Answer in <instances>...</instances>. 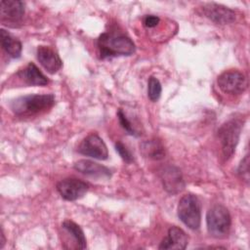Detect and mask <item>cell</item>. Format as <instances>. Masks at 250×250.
<instances>
[{
    "instance_id": "obj_1",
    "label": "cell",
    "mask_w": 250,
    "mask_h": 250,
    "mask_svg": "<svg viewBox=\"0 0 250 250\" xmlns=\"http://www.w3.org/2000/svg\"><path fill=\"white\" fill-rule=\"evenodd\" d=\"M97 46L101 59L131 56L136 51V45L129 36L115 31L102 33L97 39Z\"/></svg>"
},
{
    "instance_id": "obj_2",
    "label": "cell",
    "mask_w": 250,
    "mask_h": 250,
    "mask_svg": "<svg viewBox=\"0 0 250 250\" xmlns=\"http://www.w3.org/2000/svg\"><path fill=\"white\" fill-rule=\"evenodd\" d=\"M55 104L53 94H31L19 97L10 103L12 112L20 117H30L45 112Z\"/></svg>"
},
{
    "instance_id": "obj_3",
    "label": "cell",
    "mask_w": 250,
    "mask_h": 250,
    "mask_svg": "<svg viewBox=\"0 0 250 250\" xmlns=\"http://www.w3.org/2000/svg\"><path fill=\"white\" fill-rule=\"evenodd\" d=\"M206 225L211 236L216 238L226 237L231 225V218L228 208L221 204L212 206L206 214Z\"/></svg>"
},
{
    "instance_id": "obj_4",
    "label": "cell",
    "mask_w": 250,
    "mask_h": 250,
    "mask_svg": "<svg viewBox=\"0 0 250 250\" xmlns=\"http://www.w3.org/2000/svg\"><path fill=\"white\" fill-rule=\"evenodd\" d=\"M178 217L188 229L196 230L201 223V204L198 197L192 193L182 196L178 204Z\"/></svg>"
},
{
    "instance_id": "obj_5",
    "label": "cell",
    "mask_w": 250,
    "mask_h": 250,
    "mask_svg": "<svg viewBox=\"0 0 250 250\" xmlns=\"http://www.w3.org/2000/svg\"><path fill=\"white\" fill-rule=\"evenodd\" d=\"M243 122L238 118H231L221 125L218 130V137L222 146V152L226 159L230 158L239 141Z\"/></svg>"
},
{
    "instance_id": "obj_6",
    "label": "cell",
    "mask_w": 250,
    "mask_h": 250,
    "mask_svg": "<svg viewBox=\"0 0 250 250\" xmlns=\"http://www.w3.org/2000/svg\"><path fill=\"white\" fill-rule=\"evenodd\" d=\"M219 88L226 94L240 95L248 87L246 76L237 69L226 70L218 76Z\"/></svg>"
},
{
    "instance_id": "obj_7",
    "label": "cell",
    "mask_w": 250,
    "mask_h": 250,
    "mask_svg": "<svg viewBox=\"0 0 250 250\" xmlns=\"http://www.w3.org/2000/svg\"><path fill=\"white\" fill-rule=\"evenodd\" d=\"M77 151L85 156L94 159L105 160L108 158V150L104 140L96 133L85 137L77 147Z\"/></svg>"
},
{
    "instance_id": "obj_8",
    "label": "cell",
    "mask_w": 250,
    "mask_h": 250,
    "mask_svg": "<svg viewBox=\"0 0 250 250\" xmlns=\"http://www.w3.org/2000/svg\"><path fill=\"white\" fill-rule=\"evenodd\" d=\"M89 189V185L77 178H65L57 184L60 195L67 201H75L83 197Z\"/></svg>"
},
{
    "instance_id": "obj_9",
    "label": "cell",
    "mask_w": 250,
    "mask_h": 250,
    "mask_svg": "<svg viewBox=\"0 0 250 250\" xmlns=\"http://www.w3.org/2000/svg\"><path fill=\"white\" fill-rule=\"evenodd\" d=\"M1 21L4 24L16 26L23 18L25 4L19 0H2L0 3Z\"/></svg>"
},
{
    "instance_id": "obj_10",
    "label": "cell",
    "mask_w": 250,
    "mask_h": 250,
    "mask_svg": "<svg viewBox=\"0 0 250 250\" xmlns=\"http://www.w3.org/2000/svg\"><path fill=\"white\" fill-rule=\"evenodd\" d=\"M159 176L163 185V188L171 193L177 194L185 188V182L181 170L173 165L164 166L159 171Z\"/></svg>"
},
{
    "instance_id": "obj_11",
    "label": "cell",
    "mask_w": 250,
    "mask_h": 250,
    "mask_svg": "<svg viewBox=\"0 0 250 250\" xmlns=\"http://www.w3.org/2000/svg\"><path fill=\"white\" fill-rule=\"evenodd\" d=\"M201 10L206 18L218 24L231 23L236 18V14L233 10L217 3L203 4Z\"/></svg>"
},
{
    "instance_id": "obj_12",
    "label": "cell",
    "mask_w": 250,
    "mask_h": 250,
    "mask_svg": "<svg viewBox=\"0 0 250 250\" xmlns=\"http://www.w3.org/2000/svg\"><path fill=\"white\" fill-rule=\"evenodd\" d=\"M36 57L40 64L51 74L56 73L62 65V62L58 53L49 46H38Z\"/></svg>"
},
{
    "instance_id": "obj_13",
    "label": "cell",
    "mask_w": 250,
    "mask_h": 250,
    "mask_svg": "<svg viewBox=\"0 0 250 250\" xmlns=\"http://www.w3.org/2000/svg\"><path fill=\"white\" fill-rule=\"evenodd\" d=\"M188 243V234L179 227L173 226L168 229L167 235L160 242L158 249H185Z\"/></svg>"
},
{
    "instance_id": "obj_14",
    "label": "cell",
    "mask_w": 250,
    "mask_h": 250,
    "mask_svg": "<svg viewBox=\"0 0 250 250\" xmlns=\"http://www.w3.org/2000/svg\"><path fill=\"white\" fill-rule=\"evenodd\" d=\"M73 168L79 173L90 177L100 179H109L111 177V171L107 167L89 159H80L76 161Z\"/></svg>"
},
{
    "instance_id": "obj_15",
    "label": "cell",
    "mask_w": 250,
    "mask_h": 250,
    "mask_svg": "<svg viewBox=\"0 0 250 250\" xmlns=\"http://www.w3.org/2000/svg\"><path fill=\"white\" fill-rule=\"evenodd\" d=\"M17 75L28 86H45L49 83L48 78L33 62H28L25 67L17 73Z\"/></svg>"
},
{
    "instance_id": "obj_16",
    "label": "cell",
    "mask_w": 250,
    "mask_h": 250,
    "mask_svg": "<svg viewBox=\"0 0 250 250\" xmlns=\"http://www.w3.org/2000/svg\"><path fill=\"white\" fill-rule=\"evenodd\" d=\"M62 229L67 234V238L71 237L74 248L85 249L87 247V240L84 231L76 223L70 220H65L62 224Z\"/></svg>"
},
{
    "instance_id": "obj_17",
    "label": "cell",
    "mask_w": 250,
    "mask_h": 250,
    "mask_svg": "<svg viewBox=\"0 0 250 250\" xmlns=\"http://www.w3.org/2000/svg\"><path fill=\"white\" fill-rule=\"evenodd\" d=\"M0 37L2 49L6 52V54L13 59L20 58L22 50V45L21 41L5 29L0 30Z\"/></svg>"
},
{
    "instance_id": "obj_18",
    "label": "cell",
    "mask_w": 250,
    "mask_h": 250,
    "mask_svg": "<svg viewBox=\"0 0 250 250\" xmlns=\"http://www.w3.org/2000/svg\"><path fill=\"white\" fill-rule=\"evenodd\" d=\"M140 150L144 156L153 160H160L165 156V148L161 142L156 139L142 142L140 144Z\"/></svg>"
},
{
    "instance_id": "obj_19",
    "label": "cell",
    "mask_w": 250,
    "mask_h": 250,
    "mask_svg": "<svg viewBox=\"0 0 250 250\" xmlns=\"http://www.w3.org/2000/svg\"><path fill=\"white\" fill-rule=\"evenodd\" d=\"M162 92V87L159 80L154 77L150 76L147 82V97L151 102H157L160 98Z\"/></svg>"
},
{
    "instance_id": "obj_20",
    "label": "cell",
    "mask_w": 250,
    "mask_h": 250,
    "mask_svg": "<svg viewBox=\"0 0 250 250\" xmlns=\"http://www.w3.org/2000/svg\"><path fill=\"white\" fill-rule=\"evenodd\" d=\"M117 117H118V121H119L121 127L127 132L128 135L133 136V137H139L141 135V133H139L136 130V128L131 123V121L128 119V117L126 116V114L123 112L122 109H118Z\"/></svg>"
},
{
    "instance_id": "obj_21",
    "label": "cell",
    "mask_w": 250,
    "mask_h": 250,
    "mask_svg": "<svg viewBox=\"0 0 250 250\" xmlns=\"http://www.w3.org/2000/svg\"><path fill=\"white\" fill-rule=\"evenodd\" d=\"M115 150L117 151V153L119 154V156L122 158L123 161L127 162V163H132L134 161V157L133 154L131 153V151L127 148V146L121 143V142H116L115 143Z\"/></svg>"
},
{
    "instance_id": "obj_22",
    "label": "cell",
    "mask_w": 250,
    "mask_h": 250,
    "mask_svg": "<svg viewBox=\"0 0 250 250\" xmlns=\"http://www.w3.org/2000/svg\"><path fill=\"white\" fill-rule=\"evenodd\" d=\"M237 174L242 180L246 182L249 181V155L248 154H246L245 157L241 160L237 169Z\"/></svg>"
},
{
    "instance_id": "obj_23",
    "label": "cell",
    "mask_w": 250,
    "mask_h": 250,
    "mask_svg": "<svg viewBox=\"0 0 250 250\" xmlns=\"http://www.w3.org/2000/svg\"><path fill=\"white\" fill-rule=\"evenodd\" d=\"M160 21V19L159 17L157 16H154V15H146L144 17L143 19V22H144V25L147 28H153L155 27Z\"/></svg>"
},
{
    "instance_id": "obj_24",
    "label": "cell",
    "mask_w": 250,
    "mask_h": 250,
    "mask_svg": "<svg viewBox=\"0 0 250 250\" xmlns=\"http://www.w3.org/2000/svg\"><path fill=\"white\" fill-rule=\"evenodd\" d=\"M0 236H1V240H0V248L2 249V248L4 247L5 242H6V238H5L4 230H3V229H2V228H1V234H0Z\"/></svg>"
}]
</instances>
